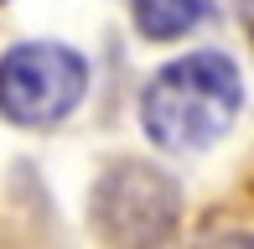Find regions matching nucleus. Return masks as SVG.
Instances as JSON below:
<instances>
[{
    "label": "nucleus",
    "instance_id": "nucleus-3",
    "mask_svg": "<svg viewBox=\"0 0 254 249\" xmlns=\"http://www.w3.org/2000/svg\"><path fill=\"white\" fill-rule=\"evenodd\" d=\"M202 16H207V0H135V26L151 42L187 37Z\"/></svg>",
    "mask_w": 254,
    "mask_h": 249
},
{
    "label": "nucleus",
    "instance_id": "nucleus-1",
    "mask_svg": "<svg viewBox=\"0 0 254 249\" xmlns=\"http://www.w3.org/2000/svg\"><path fill=\"white\" fill-rule=\"evenodd\" d=\"M239 99H244L239 67L223 52H192V58L166 62L145 83L140 120H145V135L161 151L192 156V151H207L234 124Z\"/></svg>",
    "mask_w": 254,
    "mask_h": 249
},
{
    "label": "nucleus",
    "instance_id": "nucleus-2",
    "mask_svg": "<svg viewBox=\"0 0 254 249\" xmlns=\"http://www.w3.org/2000/svg\"><path fill=\"white\" fill-rule=\"evenodd\" d=\"M88 88V67L73 47L57 42H26L0 58V115L16 124L47 130V124L67 120Z\"/></svg>",
    "mask_w": 254,
    "mask_h": 249
}]
</instances>
